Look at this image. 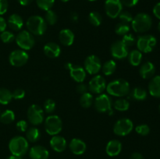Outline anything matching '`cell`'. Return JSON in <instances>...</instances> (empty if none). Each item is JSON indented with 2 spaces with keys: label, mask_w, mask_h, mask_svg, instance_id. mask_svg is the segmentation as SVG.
Returning a JSON list of instances; mask_svg holds the SVG:
<instances>
[{
  "label": "cell",
  "mask_w": 160,
  "mask_h": 159,
  "mask_svg": "<svg viewBox=\"0 0 160 159\" xmlns=\"http://www.w3.org/2000/svg\"><path fill=\"white\" fill-rule=\"evenodd\" d=\"M158 30H159V31L160 32V22L159 23V24H158Z\"/></svg>",
  "instance_id": "54"
},
{
  "label": "cell",
  "mask_w": 160,
  "mask_h": 159,
  "mask_svg": "<svg viewBox=\"0 0 160 159\" xmlns=\"http://www.w3.org/2000/svg\"><path fill=\"white\" fill-rule=\"evenodd\" d=\"M15 40L17 45L24 51L31 49L35 44V39H34V35L26 30L20 31L16 36Z\"/></svg>",
  "instance_id": "6"
},
{
  "label": "cell",
  "mask_w": 160,
  "mask_h": 159,
  "mask_svg": "<svg viewBox=\"0 0 160 159\" xmlns=\"http://www.w3.org/2000/svg\"><path fill=\"white\" fill-rule=\"evenodd\" d=\"M123 10V5L120 0H106L105 11L109 18L115 19L118 17Z\"/></svg>",
  "instance_id": "13"
},
{
  "label": "cell",
  "mask_w": 160,
  "mask_h": 159,
  "mask_svg": "<svg viewBox=\"0 0 160 159\" xmlns=\"http://www.w3.org/2000/svg\"><path fill=\"white\" fill-rule=\"evenodd\" d=\"M106 89V82L101 75H95L88 84V90L92 94H102Z\"/></svg>",
  "instance_id": "15"
},
{
  "label": "cell",
  "mask_w": 160,
  "mask_h": 159,
  "mask_svg": "<svg viewBox=\"0 0 160 159\" xmlns=\"http://www.w3.org/2000/svg\"><path fill=\"white\" fill-rule=\"evenodd\" d=\"M106 90L108 94L112 96L124 97L130 93V84L123 79H117L106 85Z\"/></svg>",
  "instance_id": "1"
},
{
  "label": "cell",
  "mask_w": 160,
  "mask_h": 159,
  "mask_svg": "<svg viewBox=\"0 0 160 159\" xmlns=\"http://www.w3.org/2000/svg\"><path fill=\"white\" fill-rule=\"evenodd\" d=\"M29 156L31 159H48L49 152L45 147L36 145L30 149Z\"/></svg>",
  "instance_id": "17"
},
{
  "label": "cell",
  "mask_w": 160,
  "mask_h": 159,
  "mask_svg": "<svg viewBox=\"0 0 160 159\" xmlns=\"http://www.w3.org/2000/svg\"><path fill=\"white\" fill-rule=\"evenodd\" d=\"M153 14L156 18L160 20V2L157 3L153 8Z\"/></svg>",
  "instance_id": "49"
},
{
  "label": "cell",
  "mask_w": 160,
  "mask_h": 159,
  "mask_svg": "<svg viewBox=\"0 0 160 159\" xmlns=\"http://www.w3.org/2000/svg\"><path fill=\"white\" fill-rule=\"evenodd\" d=\"M0 38H1L2 41L3 43L9 44L15 40L16 36L14 35L13 33L11 32V31H5L1 33V34H0Z\"/></svg>",
  "instance_id": "38"
},
{
  "label": "cell",
  "mask_w": 160,
  "mask_h": 159,
  "mask_svg": "<svg viewBox=\"0 0 160 159\" xmlns=\"http://www.w3.org/2000/svg\"><path fill=\"white\" fill-rule=\"evenodd\" d=\"M159 113H160V104H159Z\"/></svg>",
  "instance_id": "57"
},
{
  "label": "cell",
  "mask_w": 160,
  "mask_h": 159,
  "mask_svg": "<svg viewBox=\"0 0 160 159\" xmlns=\"http://www.w3.org/2000/svg\"><path fill=\"white\" fill-rule=\"evenodd\" d=\"M152 26V20L148 14L140 12L133 18L131 26L136 33L142 34L149 31Z\"/></svg>",
  "instance_id": "3"
},
{
  "label": "cell",
  "mask_w": 160,
  "mask_h": 159,
  "mask_svg": "<svg viewBox=\"0 0 160 159\" xmlns=\"http://www.w3.org/2000/svg\"><path fill=\"white\" fill-rule=\"evenodd\" d=\"M123 6L126 7H134L138 3L139 0H120Z\"/></svg>",
  "instance_id": "47"
},
{
  "label": "cell",
  "mask_w": 160,
  "mask_h": 159,
  "mask_svg": "<svg viewBox=\"0 0 160 159\" xmlns=\"http://www.w3.org/2000/svg\"><path fill=\"white\" fill-rule=\"evenodd\" d=\"M88 20L92 25L95 26H98L101 25L102 22V17L101 14L98 12H92L88 15Z\"/></svg>",
  "instance_id": "34"
},
{
  "label": "cell",
  "mask_w": 160,
  "mask_h": 159,
  "mask_svg": "<svg viewBox=\"0 0 160 159\" xmlns=\"http://www.w3.org/2000/svg\"><path fill=\"white\" fill-rule=\"evenodd\" d=\"M9 3L7 0H0V16L7 12Z\"/></svg>",
  "instance_id": "46"
},
{
  "label": "cell",
  "mask_w": 160,
  "mask_h": 159,
  "mask_svg": "<svg viewBox=\"0 0 160 159\" xmlns=\"http://www.w3.org/2000/svg\"><path fill=\"white\" fill-rule=\"evenodd\" d=\"M6 27H7V22L2 17H0V33L6 31Z\"/></svg>",
  "instance_id": "48"
},
{
  "label": "cell",
  "mask_w": 160,
  "mask_h": 159,
  "mask_svg": "<svg viewBox=\"0 0 160 159\" xmlns=\"http://www.w3.org/2000/svg\"><path fill=\"white\" fill-rule=\"evenodd\" d=\"M128 94L132 99L136 100V101H144L147 98L148 94L144 88L137 87H134L132 90H130V93Z\"/></svg>",
  "instance_id": "27"
},
{
  "label": "cell",
  "mask_w": 160,
  "mask_h": 159,
  "mask_svg": "<svg viewBox=\"0 0 160 159\" xmlns=\"http://www.w3.org/2000/svg\"><path fill=\"white\" fill-rule=\"evenodd\" d=\"M28 121L33 126H38L44 121V110L38 104H31L28 110Z\"/></svg>",
  "instance_id": "9"
},
{
  "label": "cell",
  "mask_w": 160,
  "mask_h": 159,
  "mask_svg": "<svg viewBox=\"0 0 160 159\" xmlns=\"http://www.w3.org/2000/svg\"><path fill=\"white\" fill-rule=\"evenodd\" d=\"M69 148L73 154L76 155H81L85 152L87 145L81 139L73 138L70 140Z\"/></svg>",
  "instance_id": "18"
},
{
  "label": "cell",
  "mask_w": 160,
  "mask_h": 159,
  "mask_svg": "<svg viewBox=\"0 0 160 159\" xmlns=\"http://www.w3.org/2000/svg\"><path fill=\"white\" fill-rule=\"evenodd\" d=\"M44 53L50 59H56L59 57L61 53V48L58 44L54 42H48L45 44L43 48Z\"/></svg>",
  "instance_id": "21"
},
{
  "label": "cell",
  "mask_w": 160,
  "mask_h": 159,
  "mask_svg": "<svg viewBox=\"0 0 160 159\" xmlns=\"http://www.w3.org/2000/svg\"><path fill=\"white\" fill-rule=\"evenodd\" d=\"M50 146L52 148L53 151L59 153L62 152L67 148V140L61 136H52L50 140Z\"/></svg>",
  "instance_id": "19"
},
{
  "label": "cell",
  "mask_w": 160,
  "mask_h": 159,
  "mask_svg": "<svg viewBox=\"0 0 160 159\" xmlns=\"http://www.w3.org/2000/svg\"><path fill=\"white\" fill-rule=\"evenodd\" d=\"M156 73V67L151 62H145L139 69V74L143 79H151Z\"/></svg>",
  "instance_id": "20"
},
{
  "label": "cell",
  "mask_w": 160,
  "mask_h": 159,
  "mask_svg": "<svg viewBox=\"0 0 160 159\" xmlns=\"http://www.w3.org/2000/svg\"><path fill=\"white\" fill-rule=\"evenodd\" d=\"M88 1H91V2H94V1H96V0H88Z\"/></svg>",
  "instance_id": "56"
},
{
  "label": "cell",
  "mask_w": 160,
  "mask_h": 159,
  "mask_svg": "<svg viewBox=\"0 0 160 159\" xmlns=\"http://www.w3.org/2000/svg\"><path fill=\"white\" fill-rule=\"evenodd\" d=\"M44 19H45L47 24L54 25L56 24V22H57L58 17L54 11L52 10V9H49V10L46 11L45 15V18Z\"/></svg>",
  "instance_id": "37"
},
{
  "label": "cell",
  "mask_w": 160,
  "mask_h": 159,
  "mask_svg": "<svg viewBox=\"0 0 160 159\" xmlns=\"http://www.w3.org/2000/svg\"><path fill=\"white\" fill-rule=\"evenodd\" d=\"M130 31V26L127 23H119L115 26V33L119 36H124Z\"/></svg>",
  "instance_id": "35"
},
{
  "label": "cell",
  "mask_w": 160,
  "mask_h": 159,
  "mask_svg": "<svg viewBox=\"0 0 160 159\" xmlns=\"http://www.w3.org/2000/svg\"><path fill=\"white\" fill-rule=\"evenodd\" d=\"M12 99V92L7 88H0V104L6 105L8 104Z\"/></svg>",
  "instance_id": "30"
},
{
  "label": "cell",
  "mask_w": 160,
  "mask_h": 159,
  "mask_svg": "<svg viewBox=\"0 0 160 159\" xmlns=\"http://www.w3.org/2000/svg\"><path fill=\"white\" fill-rule=\"evenodd\" d=\"M118 17L120 21H121V23H127V24H128L129 23H131L133 20V18H134L131 12H128V11L123 10L121 11V12L118 16Z\"/></svg>",
  "instance_id": "39"
},
{
  "label": "cell",
  "mask_w": 160,
  "mask_h": 159,
  "mask_svg": "<svg viewBox=\"0 0 160 159\" xmlns=\"http://www.w3.org/2000/svg\"><path fill=\"white\" fill-rule=\"evenodd\" d=\"M156 43H157L156 38L151 34L139 36L136 42L138 50L143 53H149L152 51L156 47Z\"/></svg>",
  "instance_id": "7"
},
{
  "label": "cell",
  "mask_w": 160,
  "mask_h": 159,
  "mask_svg": "<svg viewBox=\"0 0 160 159\" xmlns=\"http://www.w3.org/2000/svg\"><path fill=\"white\" fill-rule=\"evenodd\" d=\"M135 131L141 136H147L150 132V128L146 124H141L136 126Z\"/></svg>",
  "instance_id": "42"
},
{
  "label": "cell",
  "mask_w": 160,
  "mask_h": 159,
  "mask_svg": "<svg viewBox=\"0 0 160 159\" xmlns=\"http://www.w3.org/2000/svg\"><path fill=\"white\" fill-rule=\"evenodd\" d=\"M37 6L42 10L48 11L52 8L55 0H36Z\"/></svg>",
  "instance_id": "36"
},
{
  "label": "cell",
  "mask_w": 160,
  "mask_h": 159,
  "mask_svg": "<svg viewBox=\"0 0 160 159\" xmlns=\"http://www.w3.org/2000/svg\"><path fill=\"white\" fill-rule=\"evenodd\" d=\"M134 129V123L130 118H123L117 120L113 126V132L116 135L125 137Z\"/></svg>",
  "instance_id": "8"
},
{
  "label": "cell",
  "mask_w": 160,
  "mask_h": 159,
  "mask_svg": "<svg viewBox=\"0 0 160 159\" xmlns=\"http://www.w3.org/2000/svg\"><path fill=\"white\" fill-rule=\"evenodd\" d=\"M84 70L91 75H96L102 69V62L99 58L95 55H91L84 61Z\"/></svg>",
  "instance_id": "11"
},
{
  "label": "cell",
  "mask_w": 160,
  "mask_h": 159,
  "mask_svg": "<svg viewBox=\"0 0 160 159\" xmlns=\"http://www.w3.org/2000/svg\"><path fill=\"white\" fill-rule=\"evenodd\" d=\"M113 107L116 110L119 112H126L129 109L130 103L127 99L120 98V99L116 100L113 104Z\"/></svg>",
  "instance_id": "33"
},
{
  "label": "cell",
  "mask_w": 160,
  "mask_h": 159,
  "mask_svg": "<svg viewBox=\"0 0 160 159\" xmlns=\"http://www.w3.org/2000/svg\"><path fill=\"white\" fill-rule=\"evenodd\" d=\"M112 99L109 95L106 94H100L95 99L94 106L95 108L98 112H108L109 110L112 109Z\"/></svg>",
  "instance_id": "12"
},
{
  "label": "cell",
  "mask_w": 160,
  "mask_h": 159,
  "mask_svg": "<svg viewBox=\"0 0 160 159\" xmlns=\"http://www.w3.org/2000/svg\"><path fill=\"white\" fill-rule=\"evenodd\" d=\"M6 159H22L21 157H18V156H15V155H10L7 157Z\"/></svg>",
  "instance_id": "53"
},
{
  "label": "cell",
  "mask_w": 160,
  "mask_h": 159,
  "mask_svg": "<svg viewBox=\"0 0 160 159\" xmlns=\"http://www.w3.org/2000/svg\"><path fill=\"white\" fill-rule=\"evenodd\" d=\"M66 69L70 71V75L72 79L78 83H83L86 78V71L84 68L80 65H74L70 62L66 64Z\"/></svg>",
  "instance_id": "14"
},
{
  "label": "cell",
  "mask_w": 160,
  "mask_h": 159,
  "mask_svg": "<svg viewBox=\"0 0 160 159\" xmlns=\"http://www.w3.org/2000/svg\"><path fill=\"white\" fill-rule=\"evenodd\" d=\"M128 61H129V63L131 64L133 66H138V65H140L142 63V52H141L139 50L135 49L132 50L131 52L128 53Z\"/></svg>",
  "instance_id": "26"
},
{
  "label": "cell",
  "mask_w": 160,
  "mask_h": 159,
  "mask_svg": "<svg viewBox=\"0 0 160 159\" xmlns=\"http://www.w3.org/2000/svg\"><path fill=\"white\" fill-rule=\"evenodd\" d=\"M112 56L116 59H123L128 57V48L122 42V41H116L112 44L110 48Z\"/></svg>",
  "instance_id": "16"
},
{
  "label": "cell",
  "mask_w": 160,
  "mask_h": 159,
  "mask_svg": "<svg viewBox=\"0 0 160 159\" xmlns=\"http://www.w3.org/2000/svg\"><path fill=\"white\" fill-rule=\"evenodd\" d=\"M14 120H15V113L13 111L7 109L0 114V122L3 124H10Z\"/></svg>",
  "instance_id": "31"
},
{
  "label": "cell",
  "mask_w": 160,
  "mask_h": 159,
  "mask_svg": "<svg viewBox=\"0 0 160 159\" xmlns=\"http://www.w3.org/2000/svg\"><path fill=\"white\" fill-rule=\"evenodd\" d=\"M75 36L70 29H62L59 34V40L64 46H70L74 41Z\"/></svg>",
  "instance_id": "23"
},
{
  "label": "cell",
  "mask_w": 160,
  "mask_h": 159,
  "mask_svg": "<svg viewBox=\"0 0 160 159\" xmlns=\"http://www.w3.org/2000/svg\"><path fill=\"white\" fill-rule=\"evenodd\" d=\"M76 90L78 94H83L84 93H87L88 90V86L86 85L84 83H80L76 87Z\"/></svg>",
  "instance_id": "45"
},
{
  "label": "cell",
  "mask_w": 160,
  "mask_h": 159,
  "mask_svg": "<svg viewBox=\"0 0 160 159\" xmlns=\"http://www.w3.org/2000/svg\"><path fill=\"white\" fill-rule=\"evenodd\" d=\"M93 95H92V93H89V92L81 94V98H80V104L84 108H90L93 104Z\"/></svg>",
  "instance_id": "32"
},
{
  "label": "cell",
  "mask_w": 160,
  "mask_h": 159,
  "mask_svg": "<svg viewBox=\"0 0 160 159\" xmlns=\"http://www.w3.org/2000/svg\"><path fill=\"white\" fill-rule=\"evenodd\" d=\"M148 92L155 98H160V76L152 78L148 83Z\"/></svg>",
  "instance_id": "25"
},
{
  "label": "cell",
  "mask_w": 160,
  "mask_h": 159,
  "mask_svg": "<svg viewBox=\"0 0 160 159\" xmlns=\"http://www.w3.org/2000/svg\"><path fill=\"white\" fill-rule=\"evenodd\" d=\"M12 98L16 100H21L25 97V90L21 88H17L12 92Z\"/></svg>",
  "instance_id": "43"
},
{
  "label": "cell",
  "mask_w": 160,
  "mask_h": 159,
  "mask_svg": "<svg viewBox=\"0 0 160 159\" xmlns=\"http://www.w3.org/2000/svg\"><path fill=\"white\" fill-rule=\"evenodd\" d=\"M102 73H104L106 76H110V75L113 74L115 73L116 70H117V62L114 60H108L102 65Z\"/></svg>",
  "instance_id": "29"
},
{
  "label": "cell",
  "mask_w": 160,
  "mask_h": 159,
  "mask_svg": "<svg viewBox=\"0 0 160 159\" xmlns=\"http://www.w3.org/2000/svg\"><path fill=\"white\" fill-rule=\"evenodd\" d=\"M61 1H62V2H67L70 1V0H61Z\"/></svg>",
  "instance_id": "55"
},
{
  "label": "cell",
  "mask_w": 160,
  "mask_h": 159,
  "mask_svg": "<svg viewBox=\"0 0 160 159\" xmlns=\"http://www.w3.org/2000/svg\"><path fill=\"white\" fill-rule=\"evenodd\" d=\"M62 122L56 115H52L45 120V129L50 136L58 135L62 131Z\"/></svg>",
  "instance_id": "5"
},
{
  "label": "cell",
  "mask_w": 160,
  "mask_h": 159,
  "mask_svg": "<svg viewBox=\"0 0 160 159\" xmlns=\"http://www.w3.org/2000/svg\"><path fill=\"white\" fill-rule=\"evenodd\" d=\"M41 132L38 128L31 127L27 129L26 131V139L28 142L35 143L40 139Z\"/></svg>",
  "instance_id": "28"
},
{
  "label": "cell",
  "mask_w": 160,
  "mask_h": 159,
  "mask_svg": "<svg viewBox=\"0 0 160 159\" xmlns=\"http://www.w3.org/2000/svg\"><path fill=\"white\" fill-rule=\"evenodd\" d=\"M130 159H145L144 158L143 155L138 152H134L130 157Z\"/></svg>",
  "instance_id": "50"
},
{
  "label": "cell",
  "mask_w": 160,
  "mask_h": 159,
  "mask_svg": "<svg viewBox=\"0 0 160 159\" xmlns=\"http://www.w3.org/2000/svg\"><path fill=\"white\" fill-rule=\"evenodd\" d=\"M7 25L11 30L14 31H19L23 26V18L19 14L13 13L9 16L7 21Z\"/></svg>",
  "instance_id": "24"
},
{
  "label": "cell",
  "mask_w": 160,
  "mask_h": 159,
  "mask_svg": "<svg viewBox=\"0 0 160 159\" xmlns=\"http://www.w3.org/2000/svg\"><path fill=\"white\" fill-rule=\"evenodd\" d=\"M29 55L28 52L23 49H17L12 51L9 54V63L16 67H20L24 65L28 62Z\"/></svg>",
  "instance_id": "10"
},
{
  "label": "cell",
  "mask_w": 160,
  "mask_h": 159,
  "mask_svg": "<svg viewBox=\"0 0 160 159\" xmlns=\"http://www.w3.org/2000/svg\"><path fill=\"white\" fill-rule=\"evenodd\" d=\"M44 111H45L46 113L51 114L56 109V102H55L54 100L52 99H47L46 101L44 103Z\"/></svg>",
  "instance_id": "40"
},
{
  "label": "cell",
  "mask_w": 160,
  "mask_h": 159,
  "mask_svg": "<svg viewBox=\"0 0 160 159\" xmlns=\"http://www.w3.org/2000/svg\"><path fill=\"white\" fill-rule=\"evenodd\" d=\"M70 20H71L73 22H74V23L78 22V13L75 12H71V14H70Z\"/></svg>",
  "instance_id": "52"
},
{
  "label": "cell",
  "mask_w": 160,
  "mask_h": 159,
  "mask_svg": "<svg viewBox=\"0 0 160 159\" xmlns=\"http://www.w3.org/2000/svg\"><path fill=\"white\" fill-rule=\"evenodd\" d=\"M121 41L128 48L132 47L135 44V37H134L132 34H129V33L123 36V38H122Z\"/></svg>",
  "instance_id": "41"
},
{
  "label": "cell",
  "mask_w": 160,
  "mask_h": 159,
  "mask_svg": "<svg viewBox=\"0 0 160 159\" xmlns=\"http://www.w3.org/2000/svg\"><path fill=\"white\" fill-rule=\"evenodd\" d=\"M27 28L30 33L35 36L43 35L47 30V23L41 16H31L26 23Z\"/></svg>",
  "instance_id": "2"
},
{
  "label": "cell",
  "mask_w": 160,
  "mask_h": 159,
  "mask_svg": "<svg viewBox=\"0 0 160 159\" xmlns=\"http://www.w3.org/2000/svg\"><path fill=\"white\" fill-rule=\"evenodd\" d=\"M122 151V143L117 140H112L108 142L106 147V152L110 157L119 155Z\"/></svg>",
  "instance_id": "22"
},
{
  "label": "cell",
  "mask_w": 160,
  "mask_h": 159,
  "mask_svg": "<svg viewBox=\"0 0 160 159\" xmlns=\"http://www.w3.org/2000/svg\"><path fill=\"white\" fill-rule=\"evenodd\" d=\"M17 1H18V2L20 3L21 6H26L31 4V3L33 2V0H17Z\"/></svg>",
  "instance_id": "51"
},
{
  "label": "cell",
  "mask_w": 160,
  "mask_h": 159,
  "mask_svg": "<svg viewBox=\"0 0 160 159\" xmlns=\"http://www.w3.org/2000/svg\"><path fill=\"white\" fill-rule=\"evenodd\" d=\"M29 143L26 138L21 136H16L12 137L9 143V151L12 155L22 157L28 151Z\"/></svg>",
  "instance_id": "4"
},
{
  "label": "cell",
  "mask_w": 160,
  "mask_h": 159,
  "mask_svg": "<svg viewBox=\"0 0 160 159\" xmlns=\"http://www.w3.org/2000/svg\"><path fill=\"white\" fill-rule=\"evenodd\" d=\"M16 126H17V129L20 132H26L27 129H28V124L25 120H20V121H18Z\"/></svg>",
  "instance_id": "44"
}]
</instances>
